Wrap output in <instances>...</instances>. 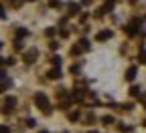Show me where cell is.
I'll use <instances>...</instances> for the list:
<instances>
[{"label": "cell", "instance_id": "cell-16", "mask_svg": "<svg viewBox=\"0 0 146 133\" xmlns=\"http://www.w3.org/2000/svg\"><path fill=\"white\" fill-rule=\"evenodd\" d=\"M53 65L55 67H61V59H59V56H53Z\"/></svg>", "mask_w": 146, "mask_h": 133}, {"label": "cell", "instance_id": "cell-21", "mask_svg": "<svg viewBox=\"0 0 146 133\" xmlns=\"http://www.w3.org/2000/svg\"><path fill=\"white\" fill-rule=\"evenodd\" d=\"M41 133H47V131H41Z\"/></svg>", "mask_w": 146, "mask_h": 133}, {"label": "cell", "instance_id": "cell-3", "mask_svg": "<svg viewBox=\"0 0 146 133\" xmlns=\"http://www.w3.org/2000/svg\"><path fill=\"white\" fill-rule=\"evenodd\" d=\"M110 36H112V30H102V32H98V34H96V41H100V43H102V41H108Z\"/></svg>", "mask_w": 146, "mask_h": 133}, {"label": "cell", "instance_id": "cell-11", "mask_svg": "<svg viewBox=\"0 0 146 133\" xmlns=\"http://www.w3.org/2000/svg\"><path fill=\"white\" fill-rule=\"evenodd\" d=\"M77 10H79V6H77V4H69V14H75Z\"/></svg>", "mask_w": 146, "mask_h": 133}, {"label": "cell", "instance_id": "cell-13", "mask_svg": "<svg viewBox=\"0 0 146 133\" xmlns=\"http://www.w3.org/2000/svg\"><path fill=\"white\" fill-rule=\"evenodd\" d=\"M102 121H104L106 125H110V123H114V117H112V115H106V117H104Z\"/></svg>", "mask_w": 146, "mask_h": 133}, {"label": "cell", "instance_id": "cell-15", "mask_svg": "<svg viewBox=\"0 0 146 133\" xmlns=\"http://www.w3.org/2000/svg\"><path fill=\"white\" fill-rule=\"evenodd\" d=\"M140 63L146 65V50H140Z\"/></svg>", "mask_w": 146, "mask_h": 133}, {"label": "cell", "instance_id": "cell-2", "mask_svg": "<svg viewBox=\"0 0 146 133\" xmlns=\"http://www.w3.org/2000/svg\"><path fill=\"white\" fill-rule=\"evenodd\" d=\"M14 105H16V99H14V97H6V99H4V113L12 111Z\"/></svg>", "mask_w": 146, "mask_h": 133}, {"label": "cell", "instance_id": "cell-18", "mask_svg": "<svg viewBox=\"0 0 146 133\" xmlns=\"http://www.w3.org/2000/svg\"><path fill=\"white\" fill-rule=\"evenodd\" d=\"M45 34H47V36H53V34H55V28H47Z\"/></svg>", "mask_w": 146, "mask_h": 133}, {"label": "cell", "instance_id": "cell-8", "mask_svg": "<svg viewBox=\"0 0 146 133\" xmlns=\"http://www.w3.org/2000/svg\"><path fill=\"white\" fill-rule=\"evenodd\" d=\"M73 99H77V101L83 99V91L81 89H75V91H73Z\"/></svg>", "mask_w": 146, "mask_h": 133}, {"label": "cell", "instance_id": "cell-12", "mask_svg": "<svg viewBox=\"0 0 146 133\" xmlns=\"http://www.w3.org/2000/svg\"><path fill=\"white\" fill-rule=\"evenodd\" d=\"M71 52H73V54H79V52H83V48H81L79 45H75V47L71 48Z\"/></svg>", "mask_w": 146, "mask_h": 133}, {"label": "cell", "instance_id": "cell-20", "mask_svg": "<svg viewBox=\"0 0 146 133\" xmlns=\"http://www.w3.org/2000/svg\"><path fill=\"white\" fill-rule=\"evenodd\" d=\"M10 2H14V4H18V0H10Z\"/></svg>", "mask_w": 146, "mask_h": 133}, {"label": "cell", "instance_id": "cell-6", "mask_svg": "<svg viewBox=\"0 0 146 133\" xmlns=\"http://www.w3.org/2000/svg\"><path fill=\"white\" fill-rule=\"evenodd\" d=\"M59 77H61L59 67H55V69H51V71H49V79H59Z\"/></svg>", "mask_w": 146, "mask_h": 133}, {"label": "cell", "instance_id": "cell-22", "mask_svg": "<svg viewBox=\"0 0 146 133\" xmlns=\"http://www.w3.org/2000/svg\"><path fill=\"white\" fill-rule=\"evenodd\" d=\"M144 125H146V121H144Z\"/></svg>", "mask_w": 146, "mask_h": 133}, {"label": "cell", "instance_id": "cell-4", "mask_svg": "<svg viewBox=\"0 0 146 133\" xmlns=\"http://www.w3.org/2000/svg\"><path fill=\"white\" fill-rule=\"evenodd\" d=\"M136 26H138V20H132L130 24L126 26V32H128V34H136V30H138Z\"/></svg>", "mask_w": 146, "mask_h": 133}, {"label": "cell", "instance_id": "cell-10", "mask_svg": "<svg viewBox=\"0 0 146 133\" xmlns=\"http://www.w3.org/2000/svg\"><path fill=\"white\" fill-rule=\"evenodd\" d=\"M79 47H81L83 50H87V48H89V43H87L85 39H81V41H79Z\"/></svg>", "mask_w": 146, "mask_h": 133}, {"label": "cell", "instance_id": "cell-9", "mask_svg": "<svg viewBox=\"0 0 146 133\" xmlns=\"http://www.w3.org/2000/svg\"><path fill=\"white\" fill-rule=\"evenodd\" d=\"M27 34H29L27 28H18V30H16V39H23V36H27Z\"/></svg>", "mask_w": 146, "mask_h": 133}, {"label": "cell", "instance_id": "cell-1", "mask_svg": "<svg viewBox=\"0 0 146 133\" xmlns=\"http://www.w3.org/2000/svg\"><path fill=\"white\" fill-rule=\"evenodd\" d=\"M35 103H36V107H39L45 115H51V105H49V99L45 97L43 93H36L35 95Z\"/></svg>", "mask_w": 146, "mask_h": 133}, {"label": "cell", "instance_id": "cell-5", "mask_svg": "<svg viewBox=\"0 0 146 133\" xmlns=\"http://www.w3.org/2000/svg\"><path fill=\"white\" fill-rule=\"evenodd\" d=\"M35 56H36V48H31V50L25 54V63H33V61H35Z\"/></svg>", "mask_w": 146, "mask_h": 133}, {"label": "cell", "instance_id": "cell-14", "mask_svg": "<svg viewBox=\"0 0 146 133\" xmlns=\"http://www.w3.org/2000/svg\"><path fill=\"white\" fill-rule=\"evenodd\" d=\"M130 93H132V97H138V95H140V89H138V87H132Z\"/></svg>", "mask_w": 146, "mask_h": 133}, {"label": "cell", "instance_id": "cell-19", "mask_svg": "<svg viewBox=\"0 0 146 133\" xmlns=\"http://www.w3.org/2000/svg\"><path fill=\"white\" fill-rule=\"evenodd\" d=\"M35 123H36L35 119H27V125H29V127H35Z\"/></svg>", "mask_w": 146, "mask_h": 133}, {"label": "cell", "instance_id": "cell-17", "mask_svg": "<svg viewBox=\"0 0 146 133\" xmlns=\"http://www.w3.org/2000/svg\"><path fill=\"white\" fill-rule=\"evenodd\" d=\"M77 117H79V113H77V111H75V113H71V115H69V119H71V121H75Z\"/></svg>", "mask_w": 146, "mask_h": 133}, {"label": "cell", "instance_id": "cell-7", "mask_svg": "<svg viewBox=\"0 0 146 133\" xmlns=\"http://www.w3.org/2000/svg\"><path fill=\"white\" fill-rule=\"evenodd\" d=\"M134 77H136V67H130L126 71V79L128 81H134Z\"/></svg>", "mask_w": 146, "mask_h": 133}]
</instances>
